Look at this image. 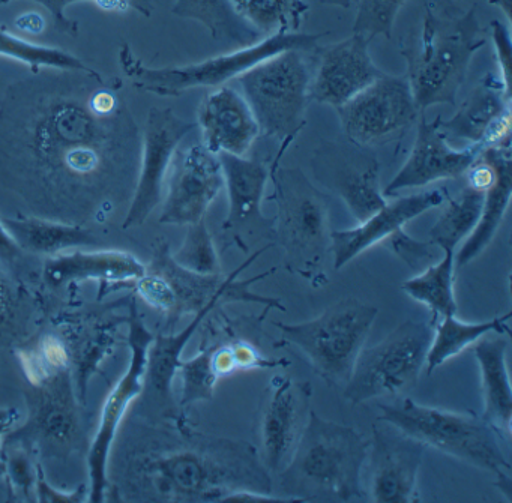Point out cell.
I'll return each instance as SVG.
<instances>
[{"label":"cell","mask_w":512,"mask_h":503,"mask_svg":"<svg viewBox=\"0 0 512 503\" xmlns=\"http://www.w3.org/2000/svg\"><path fill=\"white\" fill-rule=\"evenodd\" d=\"M377 313L376 307L359 299H343L308 322L275 323L281 338L274 347H298L329 388H344Z\"/></svg>","instance_id":"cell-8"},{"label":"cell","mask_w":512,"mask_h":503,"mask_svg":"<svg viewBox=\"0 0 512 503\" xmlns=\"http://www.w3.org/2000/svg\"><path fill=\"white\" fill-rule=\"evenodd\" d=\"M481 149L469 146L466 149L452 148L436 121L428 122L424 112L418 119L415 145L400 172L383 190V196H397L400 191L421 188L446 179H458L466 175Z\"/></svg>","instance_id":"cell-23"},{"label":"cell","mask_w":512,"mask_h":503,"mask_svg":"<svg viewBox=\"0 0 512 503\" xmlns=\"http://www.w3.org/2000/svg\"><path fill=\"white\" fill-rule=\"evenodd\" d=\"M476 11L473 5L452 16L425 0L421 25L401 38L400 55L419 112L437 104H457L473 56L487 44Z\"/></svg>","instance_id":"cell-3"},{"label":"cell","mask_w":512,"mask_h":503,"mask_svg":"<svg viewBox=\"0 0 512 503\" xmlns=\"http://www.w3.org/2000/svg\"><path fill=\"white\" fill-rule=\"evenodd\" d=\"M316 178L335 191L358 223L386 205L380 190V163L370 151L359 146L328 143L313 158Z\"/></svg>","instance_id":"cell-19"},{"label":"cell","mask_w":512,"mask_h":503,"mask_svg":"<svg viewBox=\"0 0 512 503\" xmlns=\"http://www.w3.org/2000/svg\"><path fill=\"white\" fill-rule=\"evenodd\" d=\"M370 43L365 35L353 34L347 40L323 47L319 65L311 76V100L340 109L382 77L385 73L374 64Z\"/></svg>","instance_id":"cell-22"},{"label":"cell","mask_w":512,"mask_h":503,"mask_svg":"<svg viewBox=\"0 0 512 503\" xmlns=\"http://www.w3.org/2000/svg\"><path fill=\"white\" fill-rule=\"evenodd\" d=\"M154 340V334L149 331L139 314L137 302L130 304L128 314V347H130V361L124 376L118 380L109 397L104 401L101 409L98 430L92 439L88 452L89 467V502H106L109 491V478H107V463L110 452L118 437L119 428L124 421L125 413L131 404L140 397L143 389V376H145L146 356Z\"/></svg>","instance_id":"cell-12"},{"label":"cell","mask_w":512,"mask_h":503,"mask_svg":"<svg viewBox=\"0 0 512 503\" xmlns=\"http://www.w3.org/2000/svg\"><path fill=\"white\" fill-rule=\"evenodd\" d=\"M320 4L331 5V7H340L347 10L352 7L353 0H319Z\"/></svg>","instance_id":"cell-49"},{"label":"cell","mask_w":512,"mask_h":503,"mask_svg":"<svg viewBox=\"0 0 512 503\" xmlns=\"http://www.w3.org/2000/svg\"><path fill=\"white\" fill-rule=\"evenodd\" d=\"M368 440L365 496L377 503L419 502V469L427 448L379 419Z\"/></svg>","instance_id":"cell-17"},{"label":"cell","mask_w":512,"mask_h":503,"mask_svg":"<svg viewBox=\"0 0 512 503\" xmlns=\"http://www.w3.org/2000/svg\"><path fill=\"white\" fill-rule=\"evenodd\" d=\"M509 319H511V313L481 323L463 322L455 316H446L437 320L433 325V338H431L427 361H425L428 376H431L440 365L460 355L488 334L493 332L497 335L511 334L508 326Z\"/></svg>","instance_id":"cell-31"},{"label":"cell","mask_w":512,"mask_h":503,"mask_svg":"<svg viewBox=\"0 0 512 503\" xmlns=\"http://www.w3.org/2000/svg\"><path fill=\"white\" fill-rule=\"evenodd\" d=\"M20 416H22L20 410L16 407H0V455H2L5 437L20 421Z\"/></svg>","instance_id":"cell-47"},{"label":"cell","mask_w":512,"mask_h":503,"mask_svg":"<svg viewBox=\"0 0 512 503\" xmlns=\"http://www.w3.org/2000/svg\"><path fill=\"white\" fill-rule=\"evenodd\" d=\"M7 232L25 253L53 257L80 247H95L98 238L91 229L79 224L62 223L49 218L0 217Z\"/></svg>","instance_id":"cell-29"},{"label":"cell","mask_w":512,"mask_h":503,"mask_svg":"<svg viewBox=\"0 0 512 503\" xmlns=\"http://www.w3.org/2000/svg\"><path fill=\"white\" fill-rule=\"evenodd\" d=\"M29 317L26 293L13 275L0 266V347L25 340Z\"/></svg>","instance_id":"cell-40"},{"label":"cell","mask_w":512,"mask_h":503,"mask_svg":"<svg viewBox=\"0 0 512 503\" xmlns=\"http://www.w3.org/2000/svg\"><path fill=\"white\" fill-rule=\"evenodd\" d=\"M337 112L349 143L365 149L397 142L422 113L406 77L389 74H383Z\"/></svg>","instance_id":"cell-13"},{"label":"cell","mask_w":512,"mask_h":503,"mask_svg":"<svg viewBox=\"0 0 512 503\" xmlns=\"http://www.w3.org/2000/svg\"><path fill=\"white\" fill-rule=\"evenodd\" d=\"M491 38H493L494 50H496L497 62H499L500 79L505 83L506 89L511 91V34L503 23H491Z\"/></svg>","instance_id":"cell-44"},{"label":"cell","mask_w":512,"mask_h":503,"mask_svg":"<svg viewBox=\"0 0 512 503\" xmlns=\"http://www.w3.org/2000/svg\"><path fill=\"white\" fill-rule=\"evenodd\" d=\"M484 194V191L467 185L457 197L449 199L445 211L431 227L428 241L442 251H455L478 224L484 205Z\"/></svg>","instance_id":"cell-35"},{"label":"cell","mask_w":512,"mask_h":503,"mask_svg":"<svg viewBox=\"0 0 512 503\" xmlns=\"http://www.w3.org/2000/svg\"><path fill=\"white\" fill-rule=\"evenodd\" d=\"M196 128L194 122L179 118L172 109L152 107L142 134L139 176L127 208L122 229L142 226L163 202L164 187L173 158L182 140Z\"/></svg>","instance_id":"cell-16"},{"label":"cell","mask_w":512,"mask_h":503,"mask_svg":"<svg viewBox=\"0 0 512 503\" xmlns=\"http://www.w3.org/2000/svg\"><path fill=\"white\" fill-rule=\"evenodd\" d=\"M173 259L182 268L197 274H223L220 256L214 239L206 226L205 218L188 226L181 248L172 253Z\"/></svg>","instance_id":"cell-41"},{"label":"cell","mask_w":512,"mask_h":503,"mask_svg":"<svg viewBox=\"0 0 512 503\" xmlns=\"http://www.w3.org/2000/svg\"><path fill=\"white\" fill-rule=\"evenodd\" d=\"M407 0H356L353 34L365 35L368 40L385 37L391 40L395 20Z\"/></svg>","instance_id":"cell-42"},{"label":"cell","mask_w":512,"mask_h":503,"mask_svg":"<svg viewBox=\"0 0 512 503\" xmlns=\"http://www.w3.org/2000/svg\"><path fill=\"white\" fill-rule=\"evenodd\" d=\"M508 344L505 335H497L494 338H481L473 347L481 371L484 397V413L481 416L505 442L511 440L512 431V391L506 364Z\"/></svg>","instance_id":"cell-28"},{"label":"cell","mask_w":512,"mask_h":503,"mask_svg":"<svg viewBox=\"0 0 512 503\" xmlns=\"http://www.w3.org/2000/svg\"><path fill=\"white\" fill-rule=\"evenodd\" d=\"M236 14L262 38L296 34L307 19L305 0H230Z\"/></svg>","instance_id":"cell-34"},{"label":"cell","mask_w":512,"mask_h":503,"mask_svg":"<svg viewBox=\"0 0 512 503\" xmlns=\"http://www.w3.org/2000/svg\"><path fill=\"white\" fill-rule=\"evenodd\" d=\"M443 199H445V190L410 194L394 202H386L383 208L359 223L358 227L349 230H332L331 253L334 256V268L337 271L344 268L347 263L361 256L368 248L382 244L397 230L403 229L409 221L415 220L431 209L439 208Z\"/></svg>","instance_id":"cell-26"},{"label":"cell","mask_w":512,"mask_h":503,"mask_svg":"<svg viewBox=\"0 0 512 503\" xmlns=\"http://www.w3.org/2000/svg\"><path fill=\"white\" fill-rule=\"evenodd\" d=\"M223 188V166L217 154L202 143L176 152L158 221L169 226H190L203 220Z\"/></svg>","instance_id":"cell-18"},{"label":"cell","mask_w":512,"mask_h":503,"mask_svg":"<svg viewBox=\"0 0 512 503\" xmlns=\"http://www.w3.org/2000/svg\"><path fill=\"white\" fill-rule=\"evenodd\" d=\"M172 14L185 20H193L208 29L215 41L251 46L262 40L253 28L236 14L230 0H176Z\"/></svg>","instance_id":"cell-32"},{"label":"cell","mask_w":512,"mask_h":503,"mask_svg":"<svg viewBox=\"0 0 512 503\" xmlns=\"http://www.w3.org/2000/svg\"><path fill=\"white\" fill-rule=\"evenodd\" d=\"M433 338L430 322L400 323L376 346L362 349L343 395L352 404L407 391L418 382Z\"/></svg>","instance_id":"cell-10"},{"label":"cell","mask_w":512,"mask_h":503,"mask_svg":"<svg viewBox=\"0 0 512 503\" xmlns=\"http://www.w3.org/2000/svg\"><path fill=\"white\" fill-rule=\"evenodd\" d=\"M488 4L494 5L505 14L506 22L511 23V0H487Z\"/></svg>","instance_id":"cell-48"},{"label":"cell","mask_w":512,"mask_h":503,"mask_svg":"<svg viewBox=\"0 0 512 503\" xmlns=\"http://www.w3.org/2000/svg\"><path fill=\"white\" fill-rule=\"evenodd\" d=\"M305 53H278L236 79L260 133L281 143L295 142L307 125L311 70Z\"/></svg>","instance_id":"cell-9"},{"label":"cell","mask_w":512,"mask_h":503,"mask_svg":"<svg viewBox=\"0 0 512 503\" xmlns=\"http://www.w3.org/2000/svg\"><path fill=\"white\" fill-rule=\"evenodd\" d=\"M440 130L449 142L464 140L479 149L511 145V91L502 79L487 74Z\"/></svg>","instance_id":"cell-24"},{"label":"cell","mask_w":512,"mask_h":503,"mask_svg":"<svg viewBox=\"0 0 512 503\" xmlns=\"http://www.w3.org/2000/svg\"><path fill=\"white\" fill-rule=\"evenodd\" d=\"M220 305H209L205 310L199 311L178 334L154 335L146 356L145 376H143V389L140 394V418L151 421L173 422V424L191 425L187 415L179 409L178 401L173 394V380L182 364V352L187 347L203 320Z\"/></svg>","instance_id":"cell-21"},{"label":"cell","mask_w":512,"mask_h":503,"mask_svg":"<svg viewBox=\"0 0 512 503\" xmlns=\"http://www.w3.org/2000/svg\"><path fill=\"white\" fill-rule=\"evenodd\" d=\"M25 400L28 421L19 430H11L8 439L19 440L32 451L59 460L82 448V415L71 370L62 371L41 385H28Z\"/></svg>","instance_id":"cell-11"},{"label":"cell","mask_w":512,"mask_h":503,"mask_svg":"<svg viewBox=\"0 0 512 503\" xmlns=\"http://www.w3.org/2000/svg\"><path fill=\"white\" fill-rule=\"evenodd\" d=\"M26 253L14 241L0 220V266L8 272H17L25 265Z\"/></svg>","instance_id":"cell-46"},{"label":"cell","mask_w":512,"mask_h":503,"mask_svg":"<svg viewBox=\"0 0 512 503\" xmlns=\"http://www.w3.org/2000/svg\"><path fill=\"white\" fill-rule=\"evenodd\" d=\"M0 58L11 59L26 65L32 74L43 70L88 71L83 59L59 47L43 46L14 35L5 26H0Z\"/></svg>","instance_id":"cell-36"},{"label":"cell","mask_w":512,"mask_h":503,"mask_svg":"<svg viewBox=\"0 0 512 503\" xmlns=\"http://www.w3.org/2000/svg\"><path fill=\"white\" fill-rule=\"evenodd\" d=\"M17 358L22 365L28 385L37 386L71 370L70 352L59 332H46L17 347Z\"/></svg>","instance_id":"cell-37"},{"label":"cell","mask_w":512,"mask_h":503,"mask_svg":"<svg viewBox=\"0 0 512 503\" xmlns=\"http://www.w3.org/2000/svg\"><path fill=\"white\" fill-rule=\"evenodd\" d=\"M31 452L32 449L25 443L5 437L0 466L4 469L8 490L13 500L37 502L35 488L40 464L32 463Z\"/></svg>","instance_id":"cell-39"},{"label":"cell","mask_w":512,"mask_h":503,"mask_svg":"<svg viewBox=\"0 0 512 503\" xmlns=\"http://www.w3.org/2000/svg\"><path fill=\"white\" fill-rule=\"evenodd\" d=\"M140 152L124 82L94 68L40 71L0 101V184L37 217L107 223L130 205Z\"/></svg>","instance_id":"cell-1"},{"label":"cell","mask_w":512,"mask_h":503,"mask_svg":"<svg viewBox=\"0 0 512 503\" xmlns=\"http://www.w3.org/2000/svg\"><path fill=\"white\" fill-rule=\"evenodd\" d=\"M293 142L281 143L271 163L277 203L274 242L283 250V266L314 289L329 283L326 260L331 253V224L328 197L317 190L301 167H283L281 160Z\"/></svg>","instance_id":"cell-5"},{"label":"cell","mask_w":512,"mask_h":503,"mask_svg":"<svg viewBox=\"0 0 512 503\" xmlns=\"http://www.w3.org/2000/svg\"><path fill=\"white\" fill-rule=\"evenodd\" d=\"M512 196V152L511 145L502 146L497 161V176L490 188L485 191L481 218L473 232L466 238L457 254H454L455 266L469 265L476 257L484 253L491 244L497 230L502 226L503 218L509 208Z\"/></svg>","instance_id":"cell-30"},{"label":"cell","mask_w":512,"mask_h":503,"mask_svg":"<svg viewBox=\"0 0 512 503\" xmlns=\"http://www.w3.org/2000/svg\"><path fill=\"white\" fill-rule=\"evenodd\" d=\"M35 494H37V502L41 503H77L86 500L85 487H80L79 490L74 491L58 490V488L53 487V485L47 481L41 467L38 469L37 488H35Z\"/></svg>","instance_id":"cell-45"},{"label":"cell","mask_w":512,"mask_h":503,"mask_svg":"<svg viewBox=\"0 0 512 503\" xmlns=\"http://www.w3.org/2000/svg\"><path fill=\"white\" fill-rule=\"evenodd\" d=\"M107 478L121 502L211 503L238 490L274 493L272 473L251 443L145 418L121 434Z\"/></svg>","instance_id":"cell-2"},{"label":"cell","mask_w":512,"mask_h":503,"mask_svg":"<svg viewBox=\"0 0 512 503\" xmlns=\"http://www.w3.org/2000/svg\"><path fill=\"white\" fill-rule=\"evenodd\" d=\"M454 254L452 250L443 251L442 259L401 284V290L406 295L430 310L431 319L428 322L431 326L442 317L457 314Z\"/></svg>","instance_id":"cell-33"},{"label":"cell","mask_w":512,"mask_h":503,"mask_svg":"<svg viewBox=\"0 0 512 503\" xmlns=\"http://www.w3.org/2000/svg\"><path fill=\"white\" fill-rule=\"evenodd\" d=\"M136 256L127 251H76L49 257L41 269L47 287L68 289L83 281H95L101 286H134L145 274Z\"/></svg>","instance_id":"cell-27"},{"label":"cell","mask_w":512,"mask_h":503,"mask_svg":"<svg viewBox=\"0 0 512 503\" xmlns=\"http://www.w3.org/2000/svg\"><path fill=\"white\" fill-rule=\"evenodd\" d=\"M382 245L388 248L392 254L400 257L413 271H421V269L424 271L425 268L440 260V253H443L433 242L413 239L403 229L397 230L394 235L389 236L386 241L382 242Z\"/></svg>","instance_id":"cell-43"},{"label":"cell","mask_w":512,"mask_h":503,"mask_svg":"<svg viewBox=\"0 0 512 503\" xmlns=\"http://www.w3.org/2000/svg\"><path fill=\"white\" fill-rule=\"evenodd\" d=\"M202 145L212 154L247 157L262 136L259 124L241 92L232 86L212 89L197 110Z\"/></svg>","instance_id":"cell-25"},{"label":"cell","mask_w":512,"mask_h":503,"mask_svg":"<svg viewBox=\"0 0 512 503\" xmlns=\"http://www.w3.org/2000/svg\"><path fill=\"white\" fill-rule=\"evenodd\" d=\"M223 166L229 211L221 224V251L236 247L248 254L260 242L274 244L275 218L262 211L271 164L260 158L218 155Z\"/></svg>","instance_id":"cell-14"},{"label":"cell","mask_w":512,"mask_h":503,"mask_svg":"<svg viewBox=\"0 0 512 503\" xmlns=\"http://www.w3.org/2000/svg\"><path fill=\"white\" fill-rule=\"evenodd\" d=\"M323 34H278L262 38L247 47H239L224 55L214 56L196 64L154 68L137 58L128 44L119 49L122 73L134 88L163 98L181 97L193 89H215L238 79L260 62L286 50L310 52L317 49Z\"/></svg>","instance_id":"cell-7"},{"label":"cell","mask_w":512,"mask_h":503,"mask_svg":"<svg viewBox=\"0 0 512 503\" xmlns=\"http://www.w3.org/2000/svg\"><path fill=\"white\" fill-rule=\"evenodd\" d=\"M269 311L271 308H265L260 316L238 319H230L223 311H218V316L206 323L199 352L215 379H226L245 371L289 367L290 361L286 358H269L262 352V323Z\"/></svg>","instance_id":"cell-20"},{"label":"cell","mask_w":512,"mask_h":503,"mask_svg":"<svg viewBox=\"0 0 512 503\" xmlns=\"http://www.w3.org/2000/svg\"><path fill=\"white\" fill-rule=\"evenodd\" d=\"M310 382L277 376L269 380L257 409L254 437L263 466L278 473L292 457L311 412Z\"/></svg>","instance_id":"cell-15"},{"label":"cell","mask_w":512,"mask_h":503,"mask_svg":"<svg viewBox=\"0 0 512 503\" xmlns=\"http://www.w3.org/2000/svg\"><path fill=\"white\" fill-rule=\"evenodd\" d=\"M11 2H19V0H0V5L11 4ZM28 2L41 5L52 17L56 29L71 38L79 35V22L67 16V10L71 5L88 2L104 13L127 14L130 11H136L143 17H151L155 11L154 0H28Z\"/></svg>","instance_id":"cell-38"},{"label":"cell","mask_w":512,"mask_h":503,"mask_svg":"<svg viewBox=\"0 0 512 503\" xmlns=\"http://www.w3.org/2000/svg\"><path fill=\"white\" fill-rule=\"evenodd\" d=\"M379 421L464 463L508 478L511 463L500 446V436L482 416L472 410L452 412L439 407L422 406L412 398L379 404Z\"/></svg>","instance_id":"cell-6"},{"label":"cell","mask_w":512,"mask_h":503,"mask_svg":"<svg viewBox=\"0 0 512 503\" xmlns=\"http://www.w3.org/2000/svg\"><path fill=\"white\" fill-rule=\"evenodd\" d=\"M370 440L349 425L310 412L307 427L280 476L281 496L293 502L364 500L362 472Z\"/></svg>","instance_id":"cell-4"}]
</instances>
